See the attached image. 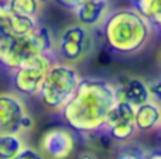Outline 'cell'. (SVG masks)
<instances>
[{
    "label": "cell",
    "instance_id": "cell-1",
    "mask_svg": "<svg viewBox=\"0 0 161 159\" xmlns=\"http://www.w3.org/2000/svg\"><path fill=\"white\" fill-rule=\"evenodd\" d=\"M116 101L117 89L110 82L96 78L79 79L71 97L61 107L62 120L75 132L100 131Z\"/></svg>",
    "mask_w": 161,
    "mask_h": 159
},
{
    "label": "cell",
    "instance_id": "cell-2",
    "mask_svg": "<svg viewBox=\"0 0 161 159\" xmlns=\"http://www.w3.org/2000/svg\"><path fill=\"white\" fill-rule=\"evenodd\" d=\"M103 38L113 52L120 55L137 54L150 41L153 27L134 8H119L105 16Z\"/></svg>",
    "mask_w": 161,
    "mask_h": 159
},
{
    "label": "cell",
    "instance_id": "cell-3",
    "mask_svg": "<svg viewBox=\"0 0 161 159\" xmlns=\"http://www.w3.org/2000/svg\"><path fill=\"white\" fill-rule=\"evenodd\" d=\"M53 48L51 33L45 25H37L27 35H16L0 23V66L4 69L13 72L34 55H50Z\"/></svg>",
    "mask_w": 161,
    "mask_h": 159
},
{
    "label": "cell",
    "instance_id": "cell-4",
    "mask_svg": "<svg viewBox=\"0 0 161 159\" xmlns=\"http://www.w3.org/2000/svg\"><path fill=\"white\" fill-rule=\"evenodd\" d=\"M79 79L78 72L69 64H51L37 95L45 107L58 110L71 97Z\"/></svg>",
    "mask_w": 161,
    "mask_h": 159
},
{
    "label": "cell",
    "instance_id": "cell-5",
    "mask_svg": "<svg viewBox=\"0 0 161 159\" xmlns=\"http://www.w3.org/2000/svg\"><path fill=\"white\" fill-rule=\"evenodd\" d=\"M58 55L68 64L80 62L93 49V35L91 27L80 24L68 25L61 33L57 44Z\"/></svg>",
    "mask_w": 161,
    "mask_h": 159
},
{
    "label": "cell",
    "instance_id": "cell-6",
    "mask_svg": "<svg viewBox=\"0 0 161 159\" xmlns=\"http://www.w3.org/2000/svg\"><path fill=\"white\" fill-rule=\"evenodd\" d=\"M75 149V131L65 126H54L41 134L37 151L44 159H69Z\"/></svg>",
    "mask_w": 161,
    "mask_h": 159
},
{
    "label": "cell",
    "instance_id": "cell-7",
    "mask_svg": "<svg viewBox=\"0 0 161 159\" xmlns=\"http://www.w3.org/2000/svg\"><path fill=\"white\" fill-rule=\"evenodd\" d=\"M50 65V56L45 54L34 55L33 58L23 62L19 68L13 70L11 80L16 92L27 96L37 95Z\"/></svg>",
    "mask_w": 161,
    "mask_h": 159
},
{
    "label": "cell",
    "instance_id": "cell-8",
    "mask_svg": "<svg viewBox=\"0 0 161 159\" xmlns=\"http://www.w3.org/2000/svg\"><path fill=\"white\" fill-rule=\"evenodd\" d=\"M27 114L21 100L11 93H0V134H20Z\"/></svg>",
    "mask_w": 161,
    "mask_h": 159
},
{
    "label": "cell",
    "instance_id": "cell-9",
    "mask_svg": "<svg viewBox=\"0 0 161 159\" xmlns=\"http://www.w3.org/2000/svg\"><path fill=\"white\" fill-rule=\"evenodd\" d=\"M117 89V99L125 100L133 107H137L146 101L151 100L148 86L143 79L139 78H126V80L120 82Z\"/></svg>",
    "mask_w": 161,
    "mask_h": 159
},
{
    "label": "cell",
    "instance_id": "cell-10",
    "mask_svg": "<svg viewBox=\"0 0 161 159\" xmlns=\"http://www.w3.org/2000/svg\"><path fill=\"white\" fill-rule=\"evenodd\" d=\"M108 0H88L74 8L78 23L86 27H96L108 14Z\"/></svg>",
    "mask_w": 161,
    "mask_h": 159
},
{
    "label": "cell",
    "instance_id": "cell-11",
    "mask_svg": "<svg viewBox=\"0 0 161 159\" xmlns=\"http://www.w3.org/2000/svg\"><path fill=\"white\" fill-rule=\"evenodd\" d=\"M160 107L153 100L134 107V126L137 131H153L160 126Z\"/></svg>",
    "mask_w": 161,
    "mask_h": 159
},
{
    "label": "cell",
    "instance_id": "cell-12",
    "mask_svg": "<svg viewBox=\"0 0 161 159\" xmlns=\"http://www.w3.org/2000/svg\"><path fill=\"white\" fill-rule=\"evenodd\" d=\"M133 7L150 23L151 27H160L161 0H133Z\"/></svg>",
    "mask_w": 161,
    "mask_h": 159
},
{
    "label": "cell",
    "instance_id": "cell-13",
    "mask_svg": "<svg viewBox=\"0 0 161 159\" xmlns=\"http://www.w3.org/2000/svg\"><path fill=\"white\" fill-rule=\"evenodd\" d=\"M103 130H106V134L114 142H129L136 134V126L134 121L131 123H123V124H113V126H108Z\"/></svg>",
    "mask_w": 161,
    "mask_h": 159
},
{
    "label": "cell",
    "instance_id": "cell-14",
    "mask_svg": "<svg viewBox=\"0 0 161 159\" xmlns=\"http://www.w3.org/2000/svg\"><path fill=\"white\" fill-rule=\"evenodd\" d=\"M23 146L19 134H0V159H13Z\"/></svg>",
    "mask_w": 161,
    "mask_h": 159
},
{
    "label": "cell",
    "instance_id": "cell-15",
    "mask_svg": "<svg viewBox=\"0 0 161 159\" xmlns=\"http://www.w3.org/2000/svg\"><path fill=\"white\" fill-rule=\"evenodd\" d=\"M3 4L13 13L33 18H36L40 11V0H4Z\"/></svg>",
    "mask_w": 161,
    "mask_h": 159
},
{
    "label": "cell",
    "instance_id": "cell-16",
    "mask_svg": "<svg viewBox=\"0 0 161 159\" xmlns=\"http://www.w3.org/2000/svg\"><path fill=\"white\" fill-rule=\"evenodd\" d=\"M13 159H44V158H42V155L37 149L31 148V146H23L21 151Z\"/></svg>",
    "mask_w": 161,
    "mask_h": 159
},
{
    "label": "cell",
    "instance_id": "cell-17",
    "mask_svg": "<svg viewBox=\"0 0 161 159\" xmlns=\"http://www.w3.org/2000/svg\"><path fill=\"white\" fill-rule=\"evenodd\" d=\"M55 3H58L59 6H62V7L65 8H69V10H74L75 7H78L79 4H82V3L88 2V0H54Z\"/></svg>",
    "mask_w": 161,
    "mask_h": 159
},
{
    "label": "cell",
    "instance_id": "cell-18",
    "mask_svg": "<svg viewBox=\"0 0 161 159\" xmlns=\"http://www.w3.org/2000/svg\"><path fill=\"white\" fill-rule=\"evenodd\" d=\"M117 159H144V156L140 155L139 151H129V149H126V151H123L117 156Z\"/></svg>",
    "mask_w": 161,
    "mask_h": 159
},
{
    "label": "cell",
    "instance_id": "cell-19",
    "mask_svg": "<svg viewBox=\"0 0 161 159\" xmlns=\"http://www.w3.org/2000/svg\"><path fill=\"white\" fill-rule=\"evenodd\" d=\"M148 92H150V97L153 100V97H156V100H160V82H156V83H151L148 86Z\"/></svg>",
    "mask_w": 161,
    "mask_h": 159
},
{
    "label": "cell",
    "instance_id": "cell-20",
    "mask_svg": "<svg viewBox=\"0 0 161 159\" xmlns=\"http://www.w3.org/2000/svg\"><path fill=\"white\" fill-rule=\"evenodd\" d=\"M78 159H95V156L93 155H91V154H80L79 156H78Z\"/></svg>",
    "mask_w": 161,
    "mask_h": 159
}]
</instances>
